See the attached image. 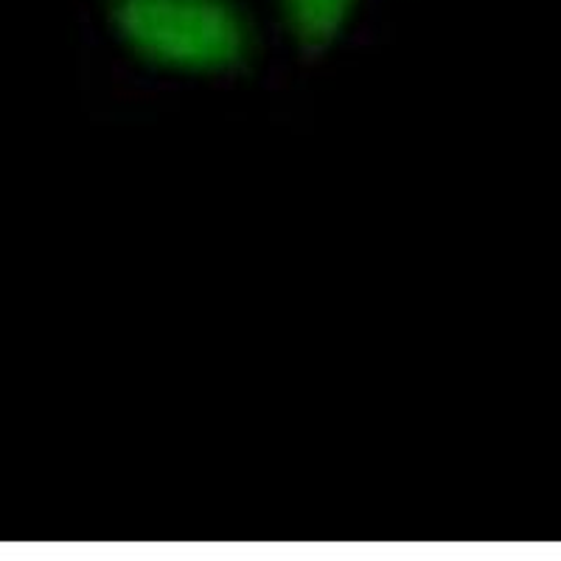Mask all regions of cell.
<instances>
[{
  "mask_svg": "<svg viewBox=\"0 0 561 561\" xmlns=\"http://www.w3.org/2000/svg\"><path fill=\"white\" fill-rule=\"evenodd\" d=\"M124 43L149 62L219 70L248 51V23L230 0H107Z\"/></svg>",
  "mask_w": 561,
  "mask_h": 561,
  "instance_id": "1",
  "label": "cell"
},
{
  "mask_svg": "<svg viewBox=\"0 0 561 561\" xmlns=\"http://www.w3.org/2000/svg\"><path fill=\"white\" fill-rule=\"evenodd\" d=\"M357 0H280L284 23L298 43L320 48L343 32Z\"/></svg>",
  "mask_w": 561,
  "mask_h": 561,
  "instance_id": "2",
  "label": "cell"
}]
</instances>
